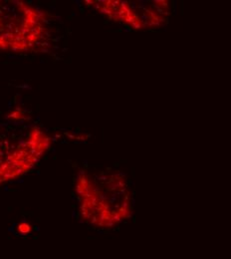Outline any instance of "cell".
I'll return each mask as SVG.
<instances>
[{"instance_id":"1","label":"cell","mask_w":231,"mask_h":259,"mask_svg":"<svg viewBox=\"0 0 231 259\" xmlns=\"http://www.w3.org/2000/svg\"><path fill=\"white\" fill-rule=\"evenodd\" d=\"M75 193L82 220L92 227L109 229L131 218V191L126 176L120 171L81 170Z\"/></svg>"},{"instance_id":"2","label":"cell","mask_w":231,"mask_h":259,"mask_svg":"<svg viewBox=\"0 0 231 259\" xmlns=\"http://www.w3.org/2000/svg\"><path fill=\"white\" fill-rule=\"evenodd\" d=\"M8 119L0 123V185L30 171L51 145V139L23 116L12 114Z\"/></svg>"},{"instance_id":"3","label":"cell","mask_w":231,"mask_h":259,"mask_svg":"<svg viewBox=\"0 0 231 259\" xmlns=\"http://www.w3.org/2000/svg\"><path fill=\"white\" fill-rule=\"evenodd\" d=\"M37 11L21 1H0V49L28 51L42 35Z\"/></svg>"},{"instance_id":"4","label":"cell","mask_w":231,"mask_h":259,"mask_svg":"<svg viewBox=\"0 0 231 259\" xmlns=\"http://www.w3.org/2000/svg\"><path fill=\"white\" fill-rule=\"evenodd\" d=\"M96 8L101 13L107 14L109 17L125 22L135 29L145 28L160 24L163 20V14H158L157 10L149 7L133 6L123 1H103L95 2Z\"/></svg>"}]
</instances>
